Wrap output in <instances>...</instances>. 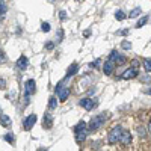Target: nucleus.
<instances>
[{
  "instance_id": "f257e3e1",
  "label": "nucleus",
  "mask_w": 151,
  "mask_h": 151,
  "mask_svg": "<svg viewBox=\"0 0 151 151\" xmlns=\"http://www.w3.org/2000/svg\"><path fill=\"white\" fill-rule=\"evenodd\" d=\"M88 124L85 121H80L77 125L74 127V134H76V139H77V142H82L86 139V136H88Z\"/></svg>"
},
{
  "instance_id": "f03ea898",
  "label": "nucleus",
  "mask_w": 151,
  "mask_h": 151,
  "mask_svg": "<svg viewBox=\"0 0 151 151\" xmlns=\"http://www.w3.org/2000/svg\"><path fill=\"white\" fill-rule=\"evenodd\" d=\"M106 119H107V115H106V113H100V115H95V116L91 119V122L88 124V130H89V132L98 130V129L104 124Z\"/></svg>"
},
{
  "instance_id": "7ed1b4c3",
  "label": "nucleus",
  "mask_w": 151,
  "mask_h": 151,
  "mask_svg": "<svg viewBox=\"0 0 151 151\" xmlns=\"http://www.w3.org/2000/svg\"><path fill=\"white\" fill-rule=\"evenodd\" d=\"M124 130L121 125H115L107 134V142L109 144H116V142H121V136H122Z\"/></svg>"
},
{
  "instance_id": "20e7f679",
  "label": "nucleus",
  "mask_w": 151,
  "mask_h": 151,
  "mask_svg": "<svg viewBox=\"0 0 151 151\" xmlns=\"http://www.w3.org/2000/svg\"><path fill=\"white\" fill-rule=\"evenodd\" d=\"M36 91V83L33 79H29L26 83H24V97H26V103H29V97L32 94H35Z\"/></svg>"
},
{
  "instance_id": "39448f33",
  "label": "nucleus",
  "mask_w": 151,
  "mask_h": 151,
  "mask_svg": "<svg viewBox=\"0 0 151 151\" xmlns=\"http://www.w3.org/2000/svg\"><path fill=\"white\" fill-rule=\"evenodd\" d=\"M79 104L85 109V110H94L97 106H98V101H97V98H82L80 101H79Z\"/></svg>"
},
{
  "instance_id": "423d86ee",
  "label": "nucleus",
  "mask_w": 151,
  "mask_h": 151,
  "mask_svg": "<svg viewBox=\"0 0 151 151\" xmlns=\"http://www.w3.org/2000/svg\"><path fill=\"white\" fill-rule=\"evenodd\" d=\"M36 119H38V116L35 115V113H30L29 116H26V119L23 121V125H24V130H30V129L33 127V125H35Z\"/></svg>"
},
{
  "instance_id": "0eeeda50",
  "label": "nucleus",
  "mask_w": 151,
  "mask_h": 151,
  "mask_svg": "<svg viewBox=\"0 0 151 151\" xmlns=\"http://www.w3.org/2000/svg\"><path fill=\"white\" fill-rule=\"evenodd\" d=\"M136 76H137V70H134V68H129V70H125V71L121 74V79H124V80H129V79L136 77Z\"/></svg>"
},
{
  "instance_id": "6e6552de",
  "label": "nucleus",
  "mask_w": 151,
  "mask_h": 151,
  "mask_svg": "<svg viewBox=\"0 0 151 151\" xmlns=\"http://www.w3.org/2000/svg\"><path fill=\"white\" fill-rule=\"evenodd\" d=\"M17 67H18L20 70H26V68L29 67V59H27L26 56H20L18 60H17Z\"/></svg>"
},
{
  "instance_id": "1a4fd4ad",
  "label": "nucleus",
  "mask_w": 151,
  "mask_h": 151,
  "mask_svg": "<svg viewBox=\"0 0 151 151\" xmlns=\"http://www.w3.org/2000/svg\"><path fill=\"white\" fill-rule=\"evenodd\" d=\"M58 95H59V101H67V98H68V95H70V88H62V89L58 92Z\"/></svg>"
},
{
  "instance_id": "9d476101",
  "label": "nucleus",
  "mask_w": 151,
  "mask_h": 151,
  "mask_svg": "<svg viewBox=\"0 0 151 151\" xmlns=\"http://www.w3.org/2000/svg\"><path fill=\"white\" fill-rule=\"evenodd\" d=\"M77 71H79V64H77V62H74V64H71V67H70L68 71H67V79L76 76V74H77Z\"/></svg>"
},
{
  "instance_id": "9b49d317",
  "label": "nucleus",
  "mask_w": 151,
  "mask_h": 151,
  "mask_svg": "<svg viewBox=\"0 0 151 151\" xmlns=\"http://www.w3.org/2000/svg\"><path fill=\"white\" fill-rule=\"evenodd\" d=\"M113 68H115V64H113V62H110V60L107 59V60H106V64H104V67H103L104 74H106V76H110V74L113 73Z\"/></svg>"
},
{
  "instance_id": "f8f14e48",
  "label": "nucleus",
  "mask_w": 151,
  "mask_h": 151,
  "mask_svg": "<svg viewBox=\"0 0 151 151\" xmlns=\"http://www.w3.org/2000/svg\"><path fill=\"white\" fill-rule=\"evenodd\" d=\"M132 139H133L132 133H130V132H124L122 136H121V144H122V145H130V144H132Z\"/></svg>"
},
{
  "instance_id": "ddd939ff",
  "label": "nucleus",
  "mask_w": 151,
  "mask_h": 151,
  "mask_svg": "<svg viewBox=\"0 0 151 151\" xmlns=\"http://www.w3.org/2000/svg\"><path fill=\"white\" fill-rule=\"evenodd\" d=\"M52 124H53V116L47 112L45 115H44V127L50 129V127H52Z\"/></svg>"
},
{
  "instance_id": "4468645a",
  "label": "nucleus",
  "mask_w": 151,
  "mask_h": 151,
  "mask_svg": "<svg viewBox=\"0 0 151 151\" xmlns=\"http://www.w3.org/2000/svg\"><path fill=\"white\" fill-rule=\"evenodd\" d=\"M0 124H2L3 127H9V125L12 124V119L8 115H2V116H0Z\"/></svg>"
},
{
  "instance_id": "2eb2a0df",
  "label": "nucleus",
  "mask_w": 151,
  "mask_h": 151,
  "mask_svg": "<svg viewBox=\"0 0 151 151\" xmlns=\"http://www.w3.org/2000/svg\"><path fill=\"white\" fill-rule=\"evenodd\" d=\"M141 14H142V9H141V8H134V9L130 11L129 17H130V18H136V17H139Z\"/></svg>"
},
{
  "instance_id": "dca6fc26",
  "label": "nucleus",
  "mask_w": 151,
  "mask_h": 151,
  "mask_svg": "<svg viewBox=\"0 0 151 151\" xmlns=\"http://www.w3.org/2000/svg\"><path fill=\"white\" fill-rule=\"evenodd\" d=\"M148 18H150L148 15H144V17H142L139 21L136 23V29H141L142 26H145V24H147V21H148Z\"/></svg>"
},
{
  "instance_id": "f3484780",
  "label": "nucleus",
  "mask_w": 151,
  "mask_h": 151,
  "mask_svg": "<svg viewBox=\"0 0 151 151\" xmlns=\"http://www.w3.org/2000/svg\"><path fill=\"white\" fill-rule=\"evenodd\" d=\"M8 12V5H6V2H0V17H3L5 14Z\"/></svg>"
},
{
  "instance_id": "a211bd4d",
  "label": "nucleus",
  "mask_w": 151,
  "mask_h": 151,
  "mask_svg": "<svg viewBox=\"0 0 151 151\" xmlns=\"http://www.w3.org/2000/svg\"><path fill=\"white\" fill-rule=\"evenodd\" d=\"M48 107H50V109H56V107H58V100H56L55 97H50V100H48Z\"/></svg>"
},
{
  "instance_id": "6ab92c4d",
  "label": "nucleus",
  "mask_w": 151,
  "mask_h": 151,
  "mask_svg": "<svg viewBox=\"0 0 151 151\" xmlns=\"http://www.w3.org/2000/svg\"><path fill=\"white\" fill-rule=\"evenodd\" d=\"M142 65H144V68H145V71H151V59H144L142 60Z\"/></svg>"
},
{
  "instance_id": "aec40b11",
  "label": "nucleus",
  "mask_w": 151,
  "mask_h": 151,
  "mask_svg": "<svg viewBox=\"0 0 151 151\" xmlns=\"http://www.w3.org/2000/svg\"><path fill=\"white\" fill-rule=\"evenodd\" d=\"M125 17H127V15H125L122 11H116V12H115V18H116L118 21H122V20H125Z\"/></svg>"
},
{
  "instance_id": "412c9836",
  "label": "nucleus",
  "mask_w": 151,
  "mask_h": 151,
  "mask_svg": "<svg viewBox=\"0 0 151 151\" xmlns=\"http://www.w3.org/2000/svg\"><path fill=\"white\" fill-rule=\"evenodd\" d=\"M5 141L9 142V144H14V141H15L14 139V134H12V133H6L5 134Z\"/></svg>"
},
{
  "instance_id": "4be33fe9",
  "label": "nucleus",
  "mask_w": 151,
  "mask_h": 151,
  "mask_svg": "<svg viewBox=\"0 0 151 151\" xmlns=\"http://www.w3.org/2000/svg\"><path fill=\"white\" fill-rule=\"evenodd\" d=\"M121 48H122V50H130V48H132V42L122 41V42H121Z\"/></svg>"
},
{
  "instance_id": "5701e85b",
  "label": "nucleus",
  "mask_w": 151,
  "mask_h": 151,
  "mask_svg": "<svg viewBox=\"0 0 151 151\" xmlns=\"http://www.w3.org/2000/svg\"><path fill=\"white\" fill-rule=\"evenodd\" d=\"M50 27H52V26H50V23H45V21H44V23L41 24V30H42V32H50Z\"/></svg>"
},
{
  "instance_id": "b1692460",
  "label": "nucleus",
  "mask_w": 151,
  "mask_h": 151,
  "mask_svg": "<svg viewBox=\"0 0 151 151\" xmlns=\"http://www.w3.org/2000/svg\"><path fill=\"white\" fill-rule=\"evenodd\" d=\"M137 133H139L141 137H145V136H147V130L142 127V125H139V127H137Z\"/></svg>"
},
{
  "instance_id": "393cba45",
  "label": "nucleus",
  "mask_w": 151,
  "mask_h": 151,
  "mask_svg": "<svg viewBox=\"0 0 151 151\" xmlns=\"http://www.w3.org/2000/svg\"><path fill=\"white\" fill-rule=\"evenodd\" d=\"M125 56H122V55H118V59H116V64L118 65H122V64H125Z\"/></svg>"
},
{
  "instance_id": "a878e982",
  "label": "nucleus",
  "mask_w": 151,
  "mask_h": 151,
  "mask_svg": "<svg viewBox=\"0 0 151 151\" xmlns=\"http://www.w3.org/2000/svg\"><path fill=\"white\" fill-rule=\"evenodd\" d=\"M59 18H60L62 21L67 20V12H65V11H60V12H59Z\"/></svg>"
},
{
  "instance_id": "bb28decb",
  "label": "nucleus",
  "mask_w": 151,
  "mask_h": 151,
  "mask_svg": "<svg viewBox=\"0 0 151 151\" xmlns=\"http://www.w3.org/2000/svg\"><path fill=\"white\" fill-rule=\"evenodd\" d=\"M100 62H101V59H97V60H94L92 64H91V67H94V68H98V67H100Z\"/></svg>"
},
{
  "instance_id": "cd10ccee",
  "label": "nucleus",
  "mask_w": 151,
  "mask_h": 151,
  "mask_svg": "<svg viewBox=\"0 0 151 151\" xmlns=\"http://www.w3.org/2000/svg\"><path fill=\"white\" fill-rule=\"evenodd\" d=\"M45 48H47V50H53V48H55V44H53V42H47V44H45Z\"/></svg>"
},
{
  "instance_id": "c85d7f7f",
  "label": "nucleus",
  "mask_w": 151,
  "mask_h": 151,
  "mask_svg": "<svg viewBox=\"0 0 151 151\" xmlns=\"http://www.w3.org/2000/svg\"><path fill=\"white\" fill-rule=\"evenodd\" d=\"M132 65H133V67H132V68H134V70H136V68H137V67H139V60H136V59H134V60H133V62H132Z\"/></svg>"
},
{
  "instance_id": "c756f323",
  "label": "nucleus",
  "mask_w": 151,
  "mask_h": 151,
  "mask_svg": "<svg viewBox=\"0 0 151 151\" xmlns=\"http://www.w3.org/2000/svg\"><path fill=\"white\" fill-rule=\"evenodd\" d=\"M5 86H6V82L3 79H0V89H5Z\"/></svg>"
},
{
  "instance_id": "7c9ffc66",
  "label": "nucleus",
  "mask_w": 151,
  "mask_h": 151,
  "mask_svg": "<svg viewBox=\"0 0 151 151\" xmlns=\"http://www.w3.org/2000/svg\"><path fill=\"white\" fill-rule=\"evenodd\" d=\"M129 33V29H124V30H119V32H116V35H127Z\"/></svg>"
},
{
  "instance_id": "2f4dec72",
  "label": "nucleus",
  "mask_w": 151,
  "mask_h": 151,
  "mask_svg": "<svg viewBox=\"0 0 151 151\" xmlns=\"http://www.w3.org/2000/svg\"><path fill=\"white\" fill-rule=\"evenodd\" d=\"M56 36H58V38H59V40H58V41H59V42H60V41H62V36H64V32H62V30H59V33H58V35H56Z\"/></svg>"
},
{
  "instance_id": "473e14b6",
  "label": "nucleus",
  "mask_w": 151,
  "mask_h": 151,
  "mask_svg": "<svg viewBox=\"0 0 151 151\" xmlns=\"http://www.w3.org/2000/svg\"><path fill=\"white\" fill-rule=\"evenodd\" d=\"M147 94H148V95H151V88H150V89L147 91Z\"/></svg>"
},
{
  "instance_id": "72a5a7b5",
  "label": "nucleus",
  "mask_w": 151,
  "mask_h": 151,
  "mask_svg": "<svg viewBox=\"0 0 151 151\" xmlns=\"http://www.w3.org/2000/svg\"><path fill=\"white\" fill-rule=\"evenodd\" d=\"M148 127H150V133H151V121H150V125H148Z\"/></svg>"
},
{
  "instance_id": "f704fd0d",
  "label": "nucleus",
  "mask_w": 151,
  "mask_h": 151,
  "mask_svg": "<svg viewBox=\"0 0 151 151\" xmlns=\"http://www.w3.org/2000/svg\"><path fill=\"white\" fill-rule=\"evenodd\" d=\"M40 151H45V150H40Z\"/></svg>"
}]
</instances>
